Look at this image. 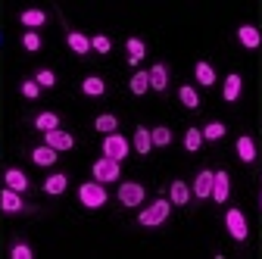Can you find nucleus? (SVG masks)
I'll list each match as a JSON object with an SVG mask.
<instances>
[{"mask_svg": "<svg viewBox=\"0 0 262 259\" xmlns=\"http://www.w3.org/2000/svg\"><path fill=\"white\" fill-rule=\"evenodd\" d=\"M78 200L88 209H100V206H106V187L100 181H84L78 187Z\"/></svg>", "mask_w": 262, "mask_h": 259, "instance_id": "obj_1", "label": "nucleus"}, {"mask_svg": "<svg viewBox=\"0 0 262 259\" xmlns=\"http://www.w3.org/2000/svg\"><path fill=\"white\" fill-rule=\"evenodd\" d=\"M169 212H172V203L169 200H156V203H150L141 215H138V222L144 225V228H156V225H162L169 219Z\"/></svg>", "mask_w": 262, "mask_h": 259, "instance_id": "obj_2", "label": "nucleus"}, {"mask_svg": "<svg viewBox=\"0 0 262 259\" xmlns=\"http://www.w3.org/2000/svg\"><path fill=\"white\" fill-rule=\"evenodd\" d=\"M225 225H228V234H231L234 241H247L250 225H247V215H244L237 206H231V209L225 212Z\"/></svg>", "mask_w": 262, "mask_h": 259, "instance_id": "obj_3", "label": "nucleus"}, {"mask_svg": "<svg viewBox=\"0 0 262 259\" xmlns=\"http://www.w3.org/2000/svg\"><path fill=\"white\" fill-rule=\"evenodd\" d=\"M119 175H122V166L116 163V159H110V156H100L94 163V181L106 184V181H119Z\"/></svg>", "mask_w": 262, "mask_h": 259, "instance_id": "obj_4", "label": "nucleus"}, {"mask_svg": "<svg viewBox=\"0 0 262 259\" xmlns=\"http://www.w3.org/2000/svg\"><path fill=\"white\" fill-rule=\"evenodd\" d=\"M119 203L122 206H141L144 203V184H138V181H122V187H119Z\"/></svg>", "mask_w": 262, "mask_h": 259, "instance_id": "obj_5", "label": "nucleus"}, {"mask_svg": "<svg viewBox=\"0 0 262 259\" xmlns=\"http://www.w3.org/2000/svg\"><path fill=\"white\" fill-rule=\"evenodd\" d=\"M103 156H110V159H116V163H122V159L128 156V141L122 138V135H106L103 138Z\"/></svg>", "mask_w": 262, "mask_h": 259, "instance_id": "obj_6", "label": "nucleus"}, {"mask_svg": "<svg viewBox=\"0 0 262 259\" xmlns=\"http://www.w3.org/2000/svg\"><path fill=\"white\" fill-rule=\"evenodd\" d=\"M44 141H47V147H53L56 153L75 147V138H72L69 132H59V128H53V132H44Z\"/></svg>", "mask_w": 262, "mask_h": 259, "instance_id": "obj_7", "label": "nucleus"}, {"mask_svg": "<svg viewBox=\"0 0 262 259\" xmlns=\"http://www.w3.org/2000/svg\"><path fill=\"white\" fill-rule=\"evenodd\" d=\"M212 178H215V172H209V169H203L200 175H196V181H193V197L196 200L212 197Z\"/></svg>", "mask_w": 262, "mask_h": 259, "instance_id": "obj_8", "label": "nucleus"}, {"mask_svg": "<svg viewBox=\"0 0 262 259\" xmlns=\"http://www.w3.org/2000/svg\"><path fill=\"white\" fill-rule=\"evenodd\" d=\"M228 193H231V178H228V172L222 169V172H215V178H212V197H215V203H225Z\"/></svg>", "mask_w": 262, "mask_h": 259, "instance_id": "obj_9", "label": "nucleus"}, {"mask_svg": "<svg viewBox=\"0 0 262 259\" xmlns=\"http://www.w3.org/2000/svg\"><path fill=\"white\" fill-rule=\"evenodd\" d=\"M0 209L4 212H22V209H28L25 203H22V197H19V190H0Z\"/></svg>", "mask_w": 262, "mask_h": 259, "instance_id": "obj_10", "label": "nucleus"}, {"mask_svg": "<svg viewBox=\"0 0 262 259\" xmlns=\"http://www.w3.org/2000/svg\"><path fill=\"white\" fill-rule=\"evenodd\" d=\"M237 41H241L244 47L256 50V47L262 44V35H259V28H256V25H241V28H237Z\"/></svg>", "mask_w": 262, "mask_h": 259, "instance_id": "obj_11", "label": "nucleus"}, {"mask_svg": "<svg viewBox=\"0 0 262 259\" xmlns=\"http://www.w3.org/2000/svg\"><path fill=\"white\" fill-rule=\"evenodd\" d=\"M147 75H150V88L153 91H166L169 88V69H166V62H156Z\"/></svg>", "mask_w": 262, "mask_h": 259, "instance_id": "obj_12", "label": "nucleus"}, {"mask_svg": "<svg viewBox=\"0 0 262 259\" xmlns=\"http://www.w3.org/2000/svg\"><path fill=\"white\" fill-rule=\"evenodd\" d=\"M169 197H172L175 206H187V203H190V187H187V181H172Z\"/></svg>", "mask_w": 262, "mask_h": 259, "instance_id": "obj_13", "label": "nucleus"}, {"mask_svg": "<svg viewBox=\"0 0 262 259\" xmlns=\"http://www.w3.org/2000/svg\"><path fill=\"white\" fill-rule=\"evenodd\" d=\"M66 41H69V47H72L78 56H88V53H91V38L81 35V31H69V35H66Z\"/></svg>", "mask_w": 262, "mask_h": 259, "instance_id": "obj_14", "label": "nucleus"}, {"mask_svg": "<svg viewBox=\"0 0 262 259\" xmlns=\"http://www.w3.org/2000/svg\"><path fill=\"white\" fill-rule=\"evenodd\" d=\"M4 181H7V187H10V190H19V193H22V190H28V178H25V172H22V169H7V172H4Z\"/></svg>", "mask_w": 262, "mask_h": 259, "instance_id": "obj_15", "label": "nucleus"}, {"mask_svg": "<svg viewBox=\"0 0 262 259\" xmlns=\"http://www.w3.org/2000/svg\"><path fill=\"white\" fill-rule=\"evenodd\" d=\"M135 150H138L141 156H147V153L153 150V138H150V128H144V125H138V128H135Z\"/></svg>", "mask_w": 262, "mask_h": 259, "instance_id": "obj_16", "label": "nucleus"}, {"mask_svg": "<svg viewBox=\"0 0 262 259\" xmlns=\"http://www.w3.org/2000/svg\"><path fill=\"white\" fill-rule=\"evenodd\" d=\"M237 156H241V163H253V159H256V141L250 135L237 138Z\"/></svg>", "mask_w": 262, "mask_h": 259, "instance_id": "obj_17", "label": "nucleus"}, {"mask_svg": "<svg viewBox=\"0 0 262 259\" xmlns=\"http://www.w3.org/2000/svg\"><path fill=\"white\" fill-rule=\"evenodd\" d=\"M222 97H225V100H228V103H234V100H237V97H241V75H237V72H231V75H228V78H225V88H222Z\"/></svg>", "mask_w": 262, "mask_h": 259, "instance_id": "obj_18", "label": "nucleus"}, {"mask_svg": "<svg viewBox=\"0 0 262 259\" xmlns=\"http://www.w3.org/2000/svg\"><path fill=\"white\" fill-rule=\"evenodd\" d=\"M31 163H35V166H53L56 163V150L53 147H35V150H31Z\"/></svg>", "mask_w": 262, "mask_h": 259, "instance_id": "obj_19", "label": "nucleus"}, {"mask_svg": "<svg viewBox=\"0 0 262 259\" xmlns=\"http://www.w3.org/2000/svg\"><path fill=\"white\" fill-rule=\"evenodd\" d=\"M125 50H128V62H131V66H138V62L147 56V47H144V41H141V38H128Z\"/></svg>", "mask_w": 262, "mask_h": 259, "instance_id": "obj_20", "label": "nucleus"}, {"mask_svg": "<svg viewBox=\"0 0 262 259\" xmlns=\"http://www.w3.org/2000/svg\"><path fill=\"white\" fill-rule=\"evenodd\" d=\"M19 22H22L25 28H41V25L47 22V13H44V10H22Z\"/></svg>", "mask_w": 262, "mask_h": 259, "instance_id": "obj_21", "label": "nucleus"}, {"mask_svg": "<svg viewBox=\"0 0 262 259\" xmlns=\"http://www.w3.org/2000/svg\"><path fill=\"white\" fill-rule=\"evenodd\" d=\"M66 187H69V178H66L62 172H56V175H50V178L44 181V193H50V197H56V193H62Z\"/></svg>", "mask_w": 262, "mask_h": 259, "instance_id": "obj_22", "label": "nucleus"}, {"mask_svg": "<svg viewBox=\"0 0 262 259\" xmlns=\"http://www.w3.org/2000/svg\"><path fill=\"white\" fill-rule=\"evenodd\" d=\"M178 100H181L187 110H200V94H196L190 84H181V88H178Z\"/></svg>", "mask_w": 262, "mask_h": 259, "instance_id": "obj_23", "label": "nucleus"}, {"mask_svg": "<svg viewBox=\"0 0 262 259\" xmlns=\"http://www.w3.org/2000/svg\"><path fill=\"white\" fill-rule=\"evenodd\" d=\"M81 91H84L88 97H100V94L106 91V81H103V78H97V75H88V78L81 81Z\"/></svg>", "mask_w": 262, "mask_h": 259, "instance_id": "obj_24", "label": "nucleus"}, {"mask_svg": "<svg viewBox=\"0 0 262 259\" xmlns=\"http://www.w3.org/2000/svg\"><path fill=\"white\" fill-rule=\"evenodd\" d=\"M184 147L190 150V153H196L203 147V128H187L184 132Z\"/></svg>", "mask_w": 262, "mask_h": 259, "instance_id": "obj_25", "label": "nucleus"}, {"mask_svg": "<svg viewBox=\"0 0 262 259\" xmlns=\"http://www.w3.org/2000/svg\"><path fill=\"white\" fill-rule=\"evenodd\" d=\"M193 75H196V81H200L203 88L215 84V72H212V66H209V62H196V69H193Z\"/></svg>", "mask_w": 262, "mask_h": 259, "instance_id": "obj_26", "label": "nucleus"}, {"mask_svg": "<svg viewBox=\"0 0 262 259\" xmlns=\"http://www.w3.org/2000/svg\"><path fill=\"white\" fill-rule=\"evenodd\" d=\"M128 88H131V94H147L150 91V75L147 72H135L131 81H128Z\"/></svg>", "mask_w": 262, "mask_h": 259, "instance_id": "obj_27", "label": "nucleus"}, {"mask_svg": "<svg viewBox=\"0 0 262 259\" xmlns=\"http://www.w3.org/2000/svg\"><path fill=\"white\" fill-rule=\"evenodd\" d=\"M35 128L38 132H53V128H59V116L56 113H41L35 119Z\"/></svg>", "mask_w": 262, "mask_h": 259, "instance_id": "obj_28", "label": "nucleus"}, {"mask_svg": "<svg viewBox=\"0 0 262 259\" xmlns=\"http://www.w3.org/2000/svg\"><path fill=\"white\" fill-rule=\"evenodd\" d=\"M150 138H153V147H169V144H172V132H169L166 125L150 128Z\"/></svg>", "mask_w": 262, "mask_h": 259, "instance_id": "obj_29", "label": "nucleus"}, {"mask_svg": "<svg viewBox=\"0 0 262 259\" xmlns=\"http://www.w3.org/2000/svg\"><path fill=\"white\" fill-rule=\"evenodd\" d=\"M94 128H97V132H106V135H113L116 132V128H119V119L116 116H97V122H94Z\"/></svg>", "mask_w": 262, "mask_h": 259, "instance_id": "obj_30", "label": "nucleus"}, {"mask_svg": "<svg viewBox=\"0 0 262 259\" xmlns=\"http://www.w3.org/2000/svg\"><path fill=\"white\" fill-rule=\"evenodd\" d=\"M225 132H228V128H225L222 122H209V125L203 128V141H222Z\"/></svg>", "mask_w": 262, "mask_h": 259, "instance_id": "obj_31", "label": "nucleus"}, {"mask_svg": "<svg viewBox=\"0 0 262 259\" xmlns=\"http://www.w3.org/2000/svg\"><path fill=\"white\" fill-rule=\"evenodd\" d=\"M22 47L25 50H41V35H38V31H25V35H22Z\"/></svg>", "mask_w": 262, "mask_h": 259, "instance_id": "obj_32", "label": "nucleus"}, {"mask_svg": "<svg viewBox=\"0 0 262 259\" xmlns=\"http://www.w3.org/2000/svg\"><path fill=\"white\" fill-rule=\"evenodd\" d=\"M91 47H94L97 53H110V47H113V41H110L106 35H94V38H91Z\"/></svg>", "mask_w": 262, "mask_h": 259, "instance_id": "obj_33", "label": "nucleus"}, {"mask_svg": "<svg viewBox=\"0 0 262 259\" xmlns=\"http://www.w3.org/2000/svg\"><path fill=\"white\" fill-rule=\"evenodd\" d=\"M10 256H13V259H31L35 253H31V247H28V244H13Z\"/></svg>", "mask_w": 262, "mask_h": 259, "instance_id": "obj_34", "label": "nucleus"}, {"mask_svg": "<svg viewBox=\"0 0 262 259\" xmlns=\"http://www.w3.org/2000/svg\"><path fill=\"white\" fill-rule=\"evenodd\" d=\"M35 81H38L41 88H53V84H56V75H53L50 69H41V72L35 75Z\"/></svg>", "mask_w": 262, "mask_h": 259, "instance_id": "obj_35", "label": "nucleus"}, {"mask_svg": "<svg viewBox=\"0 0 262 259\" xmlns=\"http://www.w3.org/2000/svg\"><path fill=\"white\" fill-rule=\"evenodd\" d=\"M38 94H41V84H38V81H22V97H28V100H35Z\"/></svg>", "mask_w": 262, "mask_h": 259, "instance_id": "obj_36", "label": "nucleus"}, {"mask_svg": "<svg viewBox=\"0 0 262 259\" xmlns=\"http://www.w3.org/2000/svg\"><path fill=\"white\" fill-rule=\"evenodd\" d=\"M259 203H262V197H259Z\"/></svg>", "mask_w": 262, "mask_h": 259, "instance_id": "obj_37", "label": "nucleus"}, {"mask_svg": "<svg viewBox=\"0 0 262 259\" xmlns=\"http://www.w3.org/2000/svg\"><path fill=\"white\" fill-rule=\"evenodd\" d=\"M0 41H4V38H0Z\"/></svg>", "mask_w": 262, "mask_h": 259, "instance_id": "obj_38", "label": "nucleus"}]
</instances>
